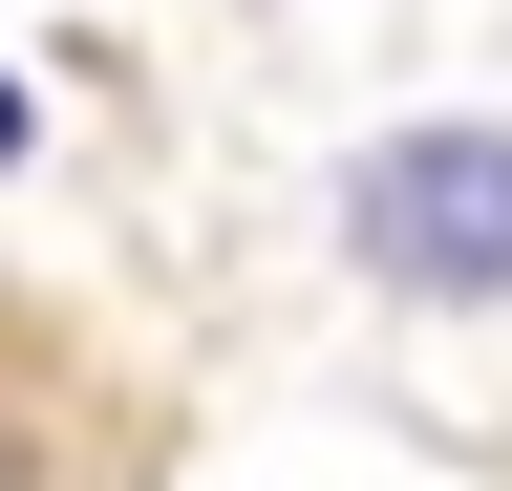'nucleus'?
<instances>
[{"label":"nucleus","mask_w":512,"mask_h":491,"mask_svg":"<svg viewBox=\"0 0 512 491\" xmlns=\"http://www.w3.org/2000/svg\"><path fill=\"white\" fill-rule=\"evenodd\" d=\"M320 235H342V278L406 299V321H491L512 299V107L363 129L342 171H320Z\"/></svg>","instance_id":"obj_1"},{"label":"nucleus","mask_w":512,"mask_h":491,"mask_svg":"<svg viewBox=\"0 0 512 491\" xmlns=\"http://www.w3.org/2000/svg\"><path fill=\"white\" fill-rule=\"evenodd\" d=\"M22 150H43V107H22V86H0V171H22Z\"/></svg>","instance_id":"obj_3"},{"label":"nucleus","mask_w":512,"mask_h":491,"mask_svg":"<svg viewBox=\"0 0 512 491\" xmlns=\"http://www.w3.org/2000/svg\"><path fill=\"white\" fill-rule=\"evenodd\" d=\"M0 491H86V427H64V363L0 321Z\"/></svg>","instance_id":"obj_2"}]
</instances>
